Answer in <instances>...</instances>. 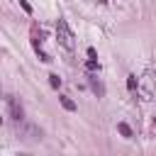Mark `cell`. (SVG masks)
I'll list each match as a JSON object with an SVG mask.
<instances>
[{
	"label": "cell",
	"instance_id": "cell-1",
	"mask_svg": "<svg viewBox=\"0 0 156 156\" xmlns=\"http://www.w3.org/2000/svg\"><path fill=\"white\" fill-rule=\"evenodd\" d=\"M56 39H58V44H61L63 49L73 51L76 41H73V32H71V27H68L66 20H58V22H56Z\"/></svg>",
	"mask_w": 156,
	"mask_h": 156
},
{
	"label": "cell",
	"instance_id": "cell-2",
	"mask_svg": "<svg viewBox=\"0 0 156 156\" xmlns=\"http://www.w3.org/2000/svg\"><path fill=\"white\" fill-rule=\"evenodd\" d=\"M5 102H7V110H10V117H12L15 122H22V117H24V112H22V105L17 102V98H12V95H7V98H5Z\"/></svg>",
	"mask_w": 156,
	"mask_h": 156
},
{
	"label": "cell",
	"instance_id": "cell-3",
	"mask_svg": "<svg viewBox=\"0 0 156 156\" xmlns=\"http://www.w3.org/2000/svg\"><path fill=\"white\" fill-rule=\"evenodd\" d=\"M154 90H156V80H154V76L151 73H146L144 76V90H141V100H151L154 98Z\"/></svg>",
	"mask_w": 156,
	"mask_h": 156
},
{
	"label": "cell",
	"instance_id": "cell-4",
	"mask_svg": "<svg viewBox=\"0 0 156 156\" xmlns=\"http://www.w3.org/2000/svg\"><path fill=\"white\" fill-rule=\"evenodd\" d=\"M29 37H32V46H34V51H37V54H41V39H44V34H41L39 24H32Z\"/></svg>",
	"mask_w": 156,
	"mask_h": 156
},
{
	"label": "cell",
	"instance_id": "cell-5",
	"mask_svg": "<svg viewBox=\"0 0 156 156\" xmlns=\"http://www.w3.org/2000/svg\"><path fill=\"white\" fill-rule=\"evenodd\" d=\"M58 102H61V107H63V110H68V112H73V110H76V102H73L68 95H58Z\"/></svg>",
	"mask_w": 156,
	"mask_h": 156
},
{
	"label": "cell",
	"instance_id": "cell-6",
	"mask_svg": "<svg viewBox=\"0 0 156 156\" xmlns=\"http://www.w3.org/2000/svg\"><path fill=\"white\" fill-rule=\"evenodd\" d=\"M127 90H129V93H136V90H139V80H136L134 73L127 76Z\"/></svg>",
	"mask_w": 156,
	"mask_h": 156
},
{
	"label": "cell",
	"instance_id": "cell-7",
	"mask_svg": "<svg viewBox=\"0 0 156 156\" xmlns=\"http://www.w3.org/2000/svg\"><path fill=\"white\" fill-rule=\"evenodd\" d=\"M117 132H119L124 139H132V127H129L127 122H119V124H117Z\"/></svg>",
	"mask_w": 156,
	"mask_h": 156
},
{
	"label": "cell",
	"instance_id": "cell-8",
	"mask_svg": "<svg viewBox=\"0 0 156 156\" xmlns=\"http://www.w3.org/2000/svg\"><path fill=\"white\" fill-rule=\"evenodd\" d=\"M88 78H90V85H93V90H95V93H98V95L102 98V93H105V90H102V85H100V83L95 80V76H88Z\"/></svg>",
	"mask_w": 156,
	"mask_h": 156
},
{
	"label": "cell",
	"instance_id": "cell-9",
	"mask_svg": "<svg viewBox=\"0 0 156 156\" xmlns=\"http://www.w3.org/2000/svg\"><path fill=\"white\" fill-rule=\"evenodd\" d=\"M49 85H51V88H58V85H61V78H58L56 73H51V76H49Z\"/></svg>",
	"mask_w": 156,
	"mask_h": 156
},
{
	"label": "cell",
	"instance_id": "cell-10",
	"mask_svg": "<svg viewBox=\"0 0 156 156\" xmlns=\"http://www.w3.org/2000/svg\"><path fill=\"white\" fill-rule=\"evenodd\" d=\"M20 5H22V10H24L27 15H32V5H29L27 0H20Z\"/></svg>",
	"mask_w": 156,
	"mask_h": 156
},
{
	"label": "cell",
	"instance_id": "cell-11",
	"mask_svg": "<svg viewBox=\"0 0 156 156\" xmlns=\"http://www.w3.org/2000/svg\"><path fill=\"white\" fill-rule=\"evenodd\" d=\"M88 58H95V61H98V51H95V49H93V46H90V49H88Z\"/></svg>",
	"mask_w": 156,
	"mask_h": 156
},
{
	"label": "cell",
	"instance_id": "cell-12",
	"mask_svg": "<svg viewBox=\"0 0 156 156\" xmlns=\"http://www.w3.org/2000/svg\"><path fill=\"white\" fill-rule=\"evenodd\" d=\"M154 124H156V119H154Z\"/></svg>",
	"mask_w": 156,
	"mask_h": 156
}]
</instances>
